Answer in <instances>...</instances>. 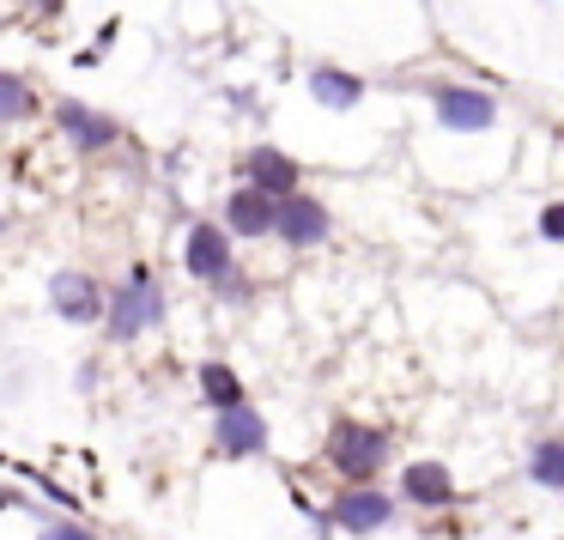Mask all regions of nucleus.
I'll list each match as a JSON object with an SVG mask.
<instances>
[{"label": "nucleus", "mask_w": 564, "mask_h": 540, "mask_svg": "<svg viewBox=\"0 0 564 540\" xmlns=\"http://www.w3.org/2000/svg\"><path fill=\"white\" fill-rule=\"evenodd\" d=\"M213 450L225 455V462H249V455H268V419L256 413V407H231V413H219V425H213Z\"/></svg>", "instance_id": "4"}, {"label": "nucleus", "mask_w": 564, "mask_h": 540, "mask_svg": "<svg viewBox=\"0 0 564 540\" xmlns=\"http://www.w3.org/2000/svg\"><path fill=\"white\" fill-rule=\"evenodd\" d=\"M55 122H62V134L74 140L79 152H104L116 147V122L98 110H86V104H55Z\"/></svg>", "instance_id": "10"}, {"label": "nucleus", "mask_w": 564, "mask_h": 540, "mask_svg": "<svg viewBox=\"0 0 564 540\" xmlns=\"http://www.w3.org/2000/svg\"><path fill=\"white\" fill-rule=\"evenodd\" d=\"M50 298H55V310H62L67 322H91V316H104V292H98V280H86V273H55V285H50Z\"/></svg>", "instance_id": "12"}, {"label": "nucleus", "mask_w": 564, "mask_h": 540, "mask_svg": "<svg viewBox=\"0 0 564 540\" xmlns=\"http://www.w3.org/2000/svg\"><path fill=\"white\" fill-rule=\"evenodd\" d=\"M243 176H249V188H261L268 201H285V195H297V164L285 159L280 147H256L243 159Z\"/></svg>", "instance_id": "9"}, {"label": "nucleus", "mask_w": 564, "mask_h": 540, "mask_svg": "<svg viewBox=\"0 0 564 540\" xmlns=\"http://www.w3.org/2000/svg\"><path fill=\"white\" fill-rule=\"evenodd\" d=\"M273 207H280V201H268L261 188L243 183L231 201H225V231L231 237H268L273 231Z\"/></svg>", "instance_id": "11"}, {"label": "nucleus", "mask_w": 564, "mask_h": 540, "mask_svg": "<svg viewBox=\"0 0 564 540\" xmlns=\"http://www.w3.org/2000/svg\"><path fill=\"white\" fill-rule=\"evenodd\" d=\"M322 455H328V467L340 479H352V486H370V479L382 474V462H389V431L365 425V419H334L328 443H322Z\"/></svg>", "instance_id": "1"}, {"label": "nucleus", "mask_w": 564, "mask_h": 540, "mask_svg": "<svg viewBox=\"0 0 564 540\" xmlns=\"http://www.w3.org/2000/svg\"><path fill=\"white\" fill-rule=\"evenodd\" d=\"M328 207L322 201H310V195H285L280 207H273V237H285L292 249H316L322 237H328Z\"/></svg>", "instance_id": "7"}, {"label": "nucleus", "mask_w": 564, "mask_h": 540, "mask_svg": "<svg viewBox=\"0 0 564 540\" xmlns=\"http://www.w3.org/2000/svg\"><path fill=\"white\" fill-rule=\"evenodd\" d=\"M310 91H316V104H328V110H352V104L365 98V79L340 74V67H316V74H310Z\"/></svg>", "instance_id": "14"}, {"label": "nucleus", "mask_w": 564, "mask_h": 540, "mask_svg": "<svg viewBox=\"0 0 564 540\" xmlns=\"http://www.w3.org/2000/svg\"><path fill=\"white\" fill-rule=\"evenodd\" d=\"M401 492H406V504H419V510H449L455 504V474L443 462H406L401 467Z\"/></svg>", "instance_id": "8"}, {"label": "nucleus", "mask_w": 564, "mask_h": 540, "mask_svg": "<svg viewBox=\"0 0 564 540\" xmlns=\"http://www.w3.org/2000/svg\"><path fill=\"white\" fill-rule=\"evenodd\" d=\"M540 231H546L552 244H558V237H564V201H552V207L540 213Z\"/></svg>", "instance_id": "17"}, {"label": "nucleus", "mask_w": 564, "mask_h": 540, "mask_svg": "<svg viewBox=\"0 0 564 540\" xmlns=\"http://www.w3.org/2000/svg\"><path fill=\"white\" fill-rule=\"evenodd\" d=\"M25 116H37V91L0 67V122H25Z\"/></svg>", "instance_id": "16"}, {"label": "nucleus", "mask_w": 564, "mask_h": 540, "mask_svg": "<svg viewBox=\"0 0 564 540\" xmlns=\"http://www.w3.org/2000/svg\"><path fill=\"white\" fill-rule=\"evenodd\" d=\"M200 395H207L213 413H231V407H243V401H249L243 382H237V370H231V365H219V358H207V365H200Z\"/></svg>", "instance_id": "13"}, {"label": "nucleus", "mask_w": 564, "mask_h": 540, "mask_svg": "<svg viewBox=\"0 0 564 540\" xmlns=\"http://www.w3.org/2000/svg\"><path fill=\"white\" fill-rule=\"evenodd\" d=\"M159 316H164V285L152 280L147 268H134L128 285H116V292L104 298V334H110V341H134V334L159 328Z\"/></svg>", "instance_id": "2"}, {"label": "nucleus", "mask_w": 564, "mask_h": 540, "mask_svg": "<svg viewBox=\"0 0 564 540\" xmlns=\"http://www.w3.org/2000/svg\"><path fill=\"white\" fill-rule=\"evenodd\" d=\"M437 122L455 128V134H486L491 122H498V104H491V91H467V86H437Z\"/></svg>", "instance_id": "6"}, {"label": "nucleus", "mask_w": 564, "mask_h": 540, "mask_svg": "<svg viewBox=\"0 0 564 540\" xmlns=\"http://www.w3.org/2000/svg\"><path fill=\"white\" fill-rule=\"evenodd\" d=\"M183 268L195 273V280H207V285H225V280H231L237 261H231V237H225V225H188Z\"/></svg>", "instance_id": "3"}, {"label": "nucleus", "mask_w": 564, "mask_h": 540, "mask_svg": "<svg viewBox=\"0 0 564 540\" xmlns=\"http://www.w3.org/2000/svg\"><path fill=\"white\" fill-rule=\"evenodd\" d=\"M394 522V498H382L377 486H352L334 498L328 528H346V534H377V528Z\"/></svg>", "instance_id": "5"}, {"label": "nucleus", "mask_w": 564, "mask_h": 540, "mask_svg": "<svg viewBox=\"0 0 564 540\" xmlns=\"http://www.w3.org/2000/svg\"><path fill=\"white\" fill-rule=\"evenodd\" d=\"M13 504H25V498L19 492H0V510H13Z\"/></svg>", "instance_id": "19"}, {"label": "nucleus", "mask_w": 564, "mask_h": 540, "mask_svg": "<svg viewBox=\"0 0 564 540\" xmlns=\"http://www.w3.org/2000/svg\"><path fill=\"white\" fill-rule=\"evenodd\" d=\"M37 540H98V534H91V528H74V522H62V528L50 522V528H43Z\"/></svg>", "instance_id": "18"}, {"label": "nucleus", "mask_w": 564, "mask_h": 540, "mask_svg": "<svg viewBox=\"0 0 564 540\" xmlns=\"http://www.w3.org/2000/svg\"><path fill=\"white\" fill-rule=\"evenodd\" d=\"M528 479H534L540 492H564V438L534 443V455H528Z\"/></svg>", "instance_id": "15"}]
</instances>
